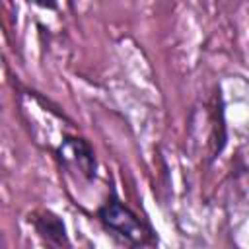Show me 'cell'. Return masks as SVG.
<instances>
[{
  "mask_svg": "<svg viewBox=\"0 0 249 249\" xmlns=\"http://www.w3.org/2000/svg\"><path fill=\"white\" fill-rule=\"evenodd\" d=\"M99 218L107 230H111L130 245H146L154 239V231L150 230V226L115 196H111L99 208Z\"/></svg>",
  "mask_w": 249,
  "mask_h": 249,
  "instance_id": "cell-1",
  "label": "cell"
},
{
  "mask_svg": "<svg viewBox=\"0 0 249 249\" xmlns=\"http://www.w3.org/2000/svg\"><path fill=\"white\" fill-rule=\"evenodd\" d=\"M58 160L72 171L91 179L95 175V156L89 144L82 138H64L58 146Z\"/></svg>",
  "mask_w": 249,
  "mask_h": 249,
  "instance_id": "cell-2",
  "label": "cell"
},
{
  "mask_svg": "<svg viewBox=\"0 0 249 249\" xmlns=\"http://www.w3.org/2000/svg\"><path fill=\"white\" fill-rule=\"evenodd\" d=\"M37 230L43 233V235H47L49 239H58V243H62V241H66V235H64V226L60 224V220L56 218V216H53V214H45L41 220H37Z\"/></svg>",
  "mask_w": 249,
  "mask_h": 249,
  "instance_id": "cell-3",
  "label": "cell"
}]
</instances>
